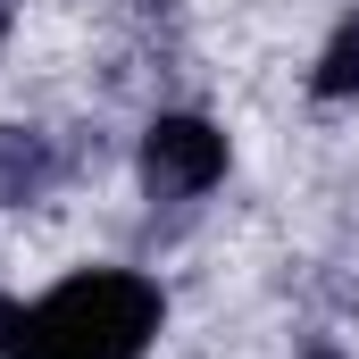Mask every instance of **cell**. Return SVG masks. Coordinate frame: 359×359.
<instances>
[{"instance_id": "6da1fadb", "label": "cell", "mask_w": 359, "mask_h": 359, "mask_svg": "<svg viewBox=\"0 0 359 359\" xmlns=\"http://www.w3.org/2000/svg\"><path fill=\"white\" fill-rule=\"evenodd\" d=\"M159 334V284L126 268L67 276L42 309H25L17 359H142Z\"/></svg>"}, {"instance_id": "7a4b0ae2", "label": "cell", "mask_w": 359, "mask_h": 359, "mask_svg": "<svg viewBox=\"0 0 359 359\" xmlns=\"http://www.w3.org/2000/svg\"><path fill=\"white\" fill-rule=\"evenodd\" d=\"M226 176V134L209 117H159L142 134V184L168 192V201H192Z\"/></svg>"}, {"instance_id": "3957f363", "label": "cell", "mask_w": 359, "mask_h": 359, "mask_svg": "<svg viewBox=\"0 0 359 359\" xmlns=\"http://www.w3.org/2000/svg\"><path fill=\"white\" fill-rule=\"evenodd\" d=\"M50 184H59L50 142H42V134H17V126H0V192H8V201H42Z\"/></svg>"}, {"instance_id": "277c9868", "label": "cell", "mask_w": 359, "mask_h": 359, "mask_svg": "<svg viewBox=\"0 0 359 359\" xmlns=\"http://www.w3.org/2000/svg\"><path fill=\"white\" fill-rule=\"evenodd\" d=\"M318 100H351L359 92V17H343V34L326 42V59H318Z\"/></svg>"}, {"instance_id": "5b68a950", "label": "cell", "mask_w": 359, "mask_h": 359, "mask_svg": "<svg viewBox=\"0 0 359 359\" xmlns=\"http://www.w3.org/2000/svg\"><path fill=\"white\" fill-rule=\"evenodd\" d=\"M17 343H25V309L0 292V359H17Z\"/></svg>"}, {"instance_id": "8992f818", "label": "cell", "mask_w": 359, "mask_h": 359, "mask_svg": "<svg viewBox=\"0 0 359 359\" xmlns=\"http://www.w3.org/2000/svg\"><path fill=\"white\" fill-rule=\"evenodd\" d=\"M0 34H8V0H0Z\"/></svg>"}, {"instance_id": "52a82bcc", "label": "cell", "mask_w": 359, "mask_h": 359, "mask_svg": "<svg viewBox=\"0 0 359 359\" xmlns=\"http://www.w3.org/2000/svg\"><path fill=\"white\" fill-rule=\"evenodd\" d=\"M318 359H334V351H318Z\"/></svg>"}]
</instances>
